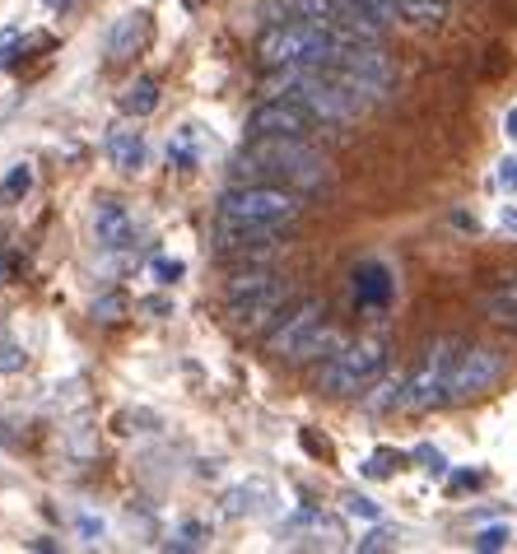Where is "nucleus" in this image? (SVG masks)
Instances as JSON below:
<instances>
[{"mask_svg": "<svg viewBox=\"0 0 517 554\" xmlns=\"http://www.w3.org/2000/svg\"><path fill=\"white\" fill-rule=\"evenodd\" d=\"M233 177L238 182H275V187L317 196V191L331 187V159L322 149H313V140L252 136L233 163Z\"/></svg>", "mask_w": 517, "mask_h": 554, "instance_id": "nucleus-1", "label": "nucleus"}, {"mask_svg": "<svg viewBox=\"0 0 517 554\" xmlns=\"http://www.w3.org/2000/svg\"><path fill=\"white\" fill-rule=\"evenodd\" d=\"M350 38L331 33V28L313 24V19H289L261 33V66L266 70H285V66H331V56L341 52Z\"/></svg>", "mask_w": 517, "mask_h": 554, "instance_id": "nucleus-2", "label": "nucleus"}, {"mask_svg": "<svg viewBox=\"0 0 517 554\" xmlns=\"http://www.w3.org/2000/svg\"><path fill=\"white\" fill-rule=\"evenodd\" d=\"M341 345L345 340L336 336V326L327 322V308H322L317 298L299 303V308L266 336V350H271L275 359H285V364H313L322 354H336Z\"/></svg>", "mask_w": 517, "mask_h": 554, "instance_id": "nucleus-3", "label": "nucleus"}, {"mask_svg": "<svg viewBox=\"0 0 517 554\" xmlns=\"http://www.w3.org/2000/svg\"><path fill=\"white\" fill-rule=\"evenodd\" d=\"M289 298V284L271 271H238L224 284V312L238 331H266L280 317Z\"/></svg>", "mask_w": 517, "mask_h": 554, "instance_id": "nucleus-4", "label": "nucleus"}, {"mask_svg": "<svg viewBox=\"0 0 517 554\" xmlns=\"http://www.w3.org/2000/svg\"><path fill=\"white\" fill-rule=\"evenodd\" d=\"M219 215L243 219V224H271V229H294L303 215V191L275 187V182H238L219 196Z\"/></svg>", "mask_w": 517, "mask_h": 554, "instance_id": "nucleus-5", "label": "nucleus"}, {"mask_svg": "<svg viewBox=\"0 0 517 554\" xmlns=\"http://www.w3.org/2000/svg\"><path fill=\"white\" fill-rule=\"evenodd\" d=\"M387 373V345L378 336L345 340L336 354H327V364L317 373V387L327 396H359Z\"/></svg>", "mask_w": 517, "mask_h": 554, "instance_id": "nucleus-6", "label": "nucleus"}, {"mask_svg": "<svg viewBox=\"0 0 517 554\" xmlns=\"http://www.w3.org/2000/svg\"><path fill=\"white\" fill-rule=\"evenodd\" d=\"M457 354H462V340H434V345L424 350V359L415 364V373L406 378L401 410L452 406V368H457Z\"/></svg>", "mask_w": 517, "mask_h": 554, "instance_id": "nucleus-7", "label": "nucleus"}, {"mask_svg": "<svg viewBox=\"0 0 517 554\" xmlns=\"http://www.w3.org/2000/svg\"><path fill=\"white\" fill-rule=\"evenodd\" d=\"M317 131H322V122H317L313 112L303 108L299 98H289V94L261 98L257 108L247 112V140H252V136H294V140H313Z\"/></svg>", "mask_w": 517, "mask_h": 554, "instance_id": "nucleus-8", "label": "nucleus"}, {"mask_svg": "<svg viewBox=\"0 0 517 554\" xmlns=\"http://www.w3.org/2000/svg\"><path fill=\"white\" fill-rule=\"evenodd\" d=\"M289 14H299V19H313V24L331 28V33H341L350 42H378L382 38V24H373L368 14H359L350 0H285Z\"/></svg>", "mask_w": 517, "mask_h": 554, "instance_id": "nucleus-9", "label": "nucleus"}, {"mask_svg": "<svg viewBox=\"0 0 517 554\" xmlns=\"http://www.w3.org/2000/svg\"><path fill=\"white\" fill-rule=\"evenodd\" d=\"M289 229H271V224H243V219H224L215 224V252L219 257H271L280 252Z\"/></svg>", "mask_w": 517, "mask_h": 554, "instance_id": "nucleus-10", "label": "nucleus"}, {"mask_svg": "<svg viewBox=\"0 0 517 554\" xmlns=\"http://www.w3.org/2000/svg\"><path fill=\"white\" fill-rule=\"evenodd\" d=\"M504 378V354L490 345H462L457 368H452V401H471V396L490 392Z\"/></svg>", "mask_w": 517, "mask_h": 554, "instance_id": "nucleus-11", "label": "nucleus"}, {"mask_svg": "<svg viewBox=\"0 0 517 554\" xmlns=\"http://www.w3.org/2000/svg\"><path fill=\"white\" fill-rule=\"evenodd\" d=\"M94 238L98 247H108V252H126V247L136 243V219L126 210L122 201H98L94 205Z\"/></svg>", "mask_w": 517, "mask_h": 554, "instance_id": "nucleus-12", "label": "nucleus"}, {"mask_svg": "<svg viewBox=\"0 0 517 554\" xmlns=\"http://www.w3.org/2000/svg\"><path fill=\"white\" fill-rule=\"evenodd\" d=\"M392 294H396V280L382 261H359L354 266V303L364 312H382L392 303Z\"/></svg>", "mask_w": 517, "mask_h": 554, "instance_id": "nucleus-13", "label": "nucleus"}, {"mask_svg": "<svg viewBox=\"0 0 517 554\" xmlns=\"http://www.w3.org/2000/svg\"><path fill=\"white\" fill-rule=\"evenodd\" d=\"M145 33H150V19L140 10H131V14H122L117 24H112V33H108V61H126V56H136V47L145 42Z\"/></svg>", "mask_w": 517, "mask_h": 554, "instance_id": "nucleus-14", "label": "nucleus"}, {"mask_svg": "<svg viewBox=\"0 0 517 554\" xmlns=\"http://www.w3.org/2000/svg\"><path fill=\"white\" fill-rule=\"evenodd\" d=\"M108 154L122 173H140V168H145V136H140V131H112Z\"/></svg>", "mask_w": 517, "mask_h": 554, "instance_id": "nucleus-15", "label": "nucleus"}, {"mask_svg": "<svg viewBox=\"0 0 517 554\" xmlns=\"http://www.w3.org/2000/svg\"><path fill=\"white\" fill-rule=\"evenodd\" d=\"M154 108H159V84H154L150 75H140L136 84H126L122 89V112L126 117H136L140 122V117H150Z\"/></svg>", "mask_w": 517, "mask_h": 554, "instance_id": "nucleus-16", "label": "nucleus"}, {"mask_svg": "<svg viewBox=\"0 0 517 554\" xmlns=\"http://www.w3.org/2000/svg\"><path fill=\"white\" fill-rule=\"evenodd\" d=\"M396 10L415 28H438L448 19V0H396Z\"/></svg>", "mask_w": 517, "mask_h": 554, "instance_id": "nucleus-17", "label": "nucleus"}, {"mask_svg": "<svg viewBox=\"0 0 517 554\" xmlns=\"http://www.w3.org/2000/svg\"><path fill=\"white\" fill-rule=\"evenodd\" d=\"M485 312H490L494 322L504 326H517V275L504 284V289H494L490 298H485Z\"/></svg>", "mask_w": 517, "mask_h": 554, "instance_id": "nucleus-18", "label": "nucleus"}, {"mask_svg": "<svg viewBox=\"0 0 517 554\" xmlns=\"http://www.w3.org/2000/svg\"><path fill=\"white\" fill-rule=\"evenodd\" d=\"M359 14H368L373 24H382V28H392L396 19H401V10H396V0H350Z\"/></svg>", "mask_w": 517, "mask_h": 554, "instance_id": "nucleus-19", "label": "nucleus"}, {"mask_svg": "<svg viewBox=\"0 0 517 554\" xmlns=\"http://www.w3.org/2000/svg\"><path fill=\"white\" fill-rule=\"evenodd\" d=\"M94 322H122V312H126V298L122 294H103V298H94Z\"/></svg>", "mask_w": 517, "mask_h": 554, "instance_id": "nucleus-20", "label": "nucleus"}, {"mask_svg": "<svg viewBox=\"0 0 517 554\" xmlns=\"http://www.w3.org/2000/svg\"><path fill=\"white\" fill-rule=\"evenodd\" d=\"M28 187H33V168H28V163H19V168L0 182V196H24Z\"/></svg>", "mask_w": 517, "mask_h": 554, "instance_id": "nucleus-21", "label": "nucleus"}, {"mask_svg": "<svg viewBox=\"0 0 517 554\" xmlns=\"http://www.w3.org/2000/svg\"><path fill=\"white\" fill-rule=\"evenodd\" d=\"M14 368H24V354L14 340H0V373H14Z\"/></svg>", "mask_w": 517, "mask_h": 554, "instance_id": "nucleus-22", "label": "nucleus"}, {"mask_svg": "<svg viewBox=\"0 0 517 554\" xmlns=\"http://www.w3.org/2000/svg\"><path fill=\"white\" fill-rule=\"evenodd\" d=\"M508 545V527H490L476 536V550H504Z\"/></svg>", "mask_w": 517, "mask_h": 554, "instance_id": "nucleus-23", "label": "nucleus"}, {"mask_svg": "<svg viewBox=\"0 0 517 554\" xmlns=\"http://www.w3.org/2000/svg\"><path fill=\"white\" fill-rule=\"evenodd\" d=\"M154 280L159 284H173V280H182V261H154Z\"/></svg>", "mask_w": 517, "mask_h": 554, "instance_id": "nucleus-24", "label": "nucleus"}, {"mask_svg": "<svg viewBox=\"0 0 517 554\" xmlns=\"http://www.w3.org/2000/svg\"><path fill=\"white\" fill-rule=\"evenodd\" d=\"M14 47H19V28H0V66L14 56Z\"/></svg>", "mask_w": 517, "mask_h": 554, "instance_id": "nucleus-25", "label": "nucleus"}, {"mask_svg": "<svg viewBox=\"0 0 517 554\" xmlns=\"http://www.w3.org/2000/svg\"><path fill=\"white\" fill-rule=\"evenodd\" d=\"M392 461H401V457H392V452H378V457H368L364 471L368 475H392Z\"/></svg>", "mask_w": 517, "mask_h": 554, "instance_id": "nucleus-26", "label": "nucleus"}, {"mask_svg": "<svg viewBox=\"0 0 517 554\" xmlns=\"http://www.w3.org/2000/svg\"><path fill=\"white\" fill-rule=\"evenodd\" d=\"M345 508H350L354 517H378V508H373L368 499H359V494H350V499H345Z\"/></svg>", "mask_w": 517, "mask_h": 554, "instance_id": "nucleus-27", "label": "nucleus"}, {"mask_svg": "<svg viewBox=\"0 0 517 554\" xmlns=\"http://www.w3.org/2000/svg\"><path fill=\"white\" fill-rule=\"evenodd\" d=\"M359 550H392V536H387V531H373L368 541H359Z\"/></svg>", "mask_w": 517, "mask_h": 554, "instance_id": "nucleus-28", "label": "nucleus"}, {"mask_svg": "<svg viewBox=\"0 0 517 554\" xmlns=\"http://www.w3.org/2000/svg\"><path fill=\"white\" fill-rule=\"evenodd\" d=\"M499 182H504L508 191H517V159H508L504 168H499Z\"/></svg>", "mask_w": 517, "mask_h": 554, "instance_id": "nucleus-29", "label": "nucleus"}, {"mask_svg": "<svg viewBox=\"0 0 517 554\" xmlns=\"http://www.w3.org/2000/svg\"><path fill=\"white\" fill-rule=\"evenodd\" d=\"M508 136L517 140V112H508Z\"/></svg>", "mask_w": 517, "mask_h": 554, "instance_id": "nucleus-30", "label": "nucleus"}, {"mask_svg": "<svg viewBox=\"0 0 517 554\" xmlns=\"http://www.w3.org/2000/svg\"><path fill=\"white\" fill-rule=\"evenodd\" d=\"M47 5H52V10H70V0H47Z\"/></svg>", "mask_w": 517, "mask_h": 554, "instance_id": "nucleus-31", "label": "nucleus"}]
</instances>
